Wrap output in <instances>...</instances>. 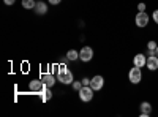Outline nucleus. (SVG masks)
I'll return each instance as SVG.
<instances>
[{
	"label": "nucleus",
	"instance_id": "nucleus-1",
	"mask_svg": "<svg viewBox=\"0 0 158 117\" xmlns=\"http://www.w3.org/2000/svg\"><path fill=\"white\" fill-rule=\"evenodd\" d=\"M128 79L131 84H139L141 79H142V73H141V68L139 67H133L128 73Z\"/></svg>",
	"mask_w": 158,
	"mask_h": 117
},
{
	"label": "nucleus",
	"instance_id": "nucleus-16",
	"mask_svg": "<svg viewBox=\"0 0 158 117\" xmlns=\"http://www.w3.org/2000/svg\"><path fill=\"white\" fill-rule=\"evenodd\" d=\"M84 84L82 82H77V81H73V89L74 90H77V92H79V90H81V87H82Z\"/></svg>",
	"mask_w": 158,
	"mask_h": 117
},
{
	"label": "nucleus",
	"instance_id": "nucleus-11",
	"mask_svg": "<svg viewBox=\"0 0 158 117\" xmlns=\"http://www.w3.org/2000/svg\"><path fill=\"white\" fill-rule=\"evenodd\" d=\"M41 81L44 82V86L52 87V86L56 84V77L52 76V74H43V76H41Z\"/></svg>",
	"mask_w": 158,
	"mask_h": 117
},
{
	"label": "nucleus",
	"instance_id": "nucleus-10",
	"mask_svg": "<svg viewBox=\"0 0 158 117\" xmlns=\"http://www.w3.org/2000/svg\"><path fill=\"white\" fill-rule=\"evenodd\" d=\"M146 67H147L150 71H155V70L158 68V57H156V56H149Z\"/></svg>",
	"mask_w": 158,
	"mask_h": 117
},
{
	"label": "nucleus",
	"instance_id": "nucleus-2",
	"mask_svg": "<svg viewBox=\"0 0 158 117\" xmlns=\"http://www.w3.org/2000/svg\"><path fill=\"white\" fill-rule=\"evenodd\" d=\"M94 92L95 90L90 86H82L81 90H79V98H81L82 101H90L92 98H94Z\"/></svg>",
	"mask_w": 158,
	"mask_h": 117
},
{
	"label": "nucleus",
	"instance_id": "nucleus-5",
	"mask_svg": "<svg viewBox=\"0 0 158 117\" xmlns=\"http://www.w3.org/2000/svg\"><path fill=\"white\" fill-rule=\"evenodd\" d=\"M57 79H59L62 84H73L74 77H73V73H71L70 70H67V71H63V73H59V74H57Z\"/></svg>",
	"mask_w": 158,
	"mask_h": 117
},
{
	"label": "nucleus",
	"instance_id": "nucleus-15",
	"mask_svg": "<svg viewBox=\"0 0 158 117\" xmlns=\"http://www.w3.org/2000/svg\"><path fill=\"white\" fill-rule=\"evenodd\" d=\"M41 94H43V101H48V100H51V97H52V94L48 90V86L41 90Z\"/></svg>",
	"mask_w": 158,
	"mask_h": 117
},
{
	"label": "nucleus",
	"instance_id": "nucleus-18",
	"mask_svg": "<svg viewBox=\"0 0 158 117\" xmlns=\"http://www.w3.org/2000/svg\"><path fill=\"white\" fill-rule=\"evenodd\" d=\"M152 19H153V21L158 24V10H155V11L152 13Z\"/></svg>",
	"mask_w": 158,
	"mask_h": 117
},
{
	"label": "nucleus",
	"instance_id": "nucleus-24",
	"mask_svg": "<svg viewBox=\"0 0 158 117\" xmlns=\"http://www.w3.org/2000/svg\"><path fill=\"white\" fill-rule=\"evenodd\" d=\"M155 56L158 57V46H156V49H155Z\"/></svg>",
	"mask_w": 158,
	"mask_h": 117
},
{
	"label": "nucleus",
	"instance_id": "nucleus-6",
	"mask_svg": "<svg viewBox=\"0 0 158 117\" xmlns=\"http://www.w3.org/2000/svg\"><path fill=\"white\" fill-rule=\"evenodd\" d=\"M103 86H104V79H103V76H94V77H92V79H90V87L92 89H94L95 90V92H97V90H101L103 89Z\"/></svg>",
	"mask_w": 158,
	"mask_h": 117
},
{
	"label": "nucleus",
	"instance_id": "nucleus-23",
	"mask_svg": "<svg viewBox=\"0 0 158 117\" xmlns=\"http://www.w3.org/2000/svg\"><path fill=\"white\" fill-rule=\"evenodd\" d=\"M82 84H84V86H90V79H87V77H84V79H82Z\"/></svg>",
	"mask_w": 158,
	"mask_h": 117
},
{
	"label": "nucleus",
	"instance_id": "nucleus-12",
	"mask_svg": "<svg viewBox=\"0 0 158 117\" xmlns=\"http://www.w3.org/2000/svg\"><path fill=\"white\" fill-rule=\"evenodd\" d=\"M35 11L38 13V15H44V13H48V5H46L44 2H36Z\"/></svg>",
	"mask_w": 158,
	"mask_h": 117
},
{
	"label": "nucleus",
	"instance_id": "nucleus-3",
	"mask_svg": "<svg viewBox=\"0 0 158 117\" xmlns=\"http://www.w3.org/2000/svg\"><path fill=\"white\" fill-rule=\"evenodd\" d=\"M135 22H136V25L138 27H146V25L149 24V15L146 11H139L138 15H136V19H135Z\"/></svg>",
	"mask_w": 158,
	"mask_h": 117
},
{
	"label": "nucleus",
	"instance_id": "nucleus-7",
	"mask_svg": "<svg viewBox=\"0 0 158 117\" xmlns=\"http://www.w3.org/2000/svg\"><path fill=\"white\" fill-rule=\"evenodd\" d=\"M44 87H46V86H44V82H43L41 79L30 81V84H29V89L32 90V92H35V94H41V90H43Z\"/></svg>",
	"mask_w": 158,
	"mask_h": 117
},
{
	"label": "nucleus",
	"instance_id": "nucleus-19",
	"mask_svg": "<svg viewBox=\"0 0 158 117\" xmlns=\"http://www.w3.org/2000/svg\"><path fill=\"white\" fill-rule=\"evenodd\" d=\"M67 70H68V68L65 67V65H60V67H59V70H57V74H59V73H63V71H67Z\"/></svg>",
	"mask_w": 158,
	"mask_h": 117
},
{
	"label": "nucleus",
	"instance_id": "nucleus-17",
	"mask_svg": "<svg viewBox=\"0 0 158 117\" xmlns=\"http://www.w3.org/2000/svg\"><path fill=\"white\" fill-rule=\"evenodd\" d=\"M156 46H158V44H156L155 41H149V43H147V49H150V51H155Z\"/></svg>",
	"mask_w": 158,
	"mask_h": 117
},
{
	"label": "nucleus",
	"instance_id": "nucleus-4",
	"mask_svg": "<svg viewBox=\"0 0 158 117\" xmlns=\"http://www.w3.org/2000/svg\"><path fill=\"white\" fill-rule=\"evenodd\" d=\"M92 57H94V49L89 48V46H84L81 51H79V59L82 62H90Z\"/></svg>",
	"mask_w": 158,
	"mask_h": 117
},
{
	"label": "nucleus",
	"instance_id": "nucleus-9",
	"mask_svg": "<svg viewBox=\"0 0 158 117\" xmlns=\"http://www.w3.org/2000/svg\"><path fill=\"white\" fill-rule=\"evenodd\" d=\"M133 63H135V67L142 68V67H146V63H147V57L144 54H136L135 59H133Z\"/></svg>",
	"mask_w": 158,
	"mask_h": 117
},
{
	"label": "nucleus",
	"instance_id": "nucleus-14",
	"mask_svg": "<svg viewBox=\"0 0 158 117\" xmlns=\"http://www.w3.org/2000/svg\"><path fill=\"white\" fill-rule=\"evenodd\" d=\"M67 59L68 60H76V59H79V52H76L74 49H70L67 52Z\"/></svg>",
	"mask_w": 158,
	"mask_h": 117
},
{
	"label": "nucleus",
	"instance_id": "nucleus-8",
	"mask_svg": "<svg viewBox=\"0 0 158 117\" xmlns=\"http://www.w3.org/2000/svg\"><path fill=\"white\" fill-rule=\"evenodd\" d=\"M139 108H141V115L142 117H149L152 114V105L149 101H142Z\"/></svg>",
	"mask_w": 158,
	"mask_h": 117
},
{
	"label": "nucleus",
	"instance_id": "nucleus-22",
	"mask_svg": "<svg viewBox=\"0 0 158 117\" xmlns=\"http://www.w3.org/2000/svg\"><path fill=\"white\" fill-rule=\"evenodd\" d=\"M3 2H5V5L11 6V5H15V2H16V0H3Z\"/></svg>",
	"mask_w": 158,
	"mask_h": 117
},
{
	"label": "nucleus",
	"instance_id": "nucleus-20",
	"mask_svg": "<svg viewBox=\"0 0 158 117\" xmlns=\"http://www.w3.org/2000/svg\"><path fill=\"white\" fill-rule=\"evenodd\" d=\"M146 6H147L146 3H142V2H141V3L138 5V10H139V11H146Z\"/></svg>",
	"mask_w": 158,
	"mask_h": 117
},
{
	"label": "nucleus",
	"instance_id": "nucleus-13",
	"mask_svg": "<svg viewBox=\"0 0 158 117\" xmlns=\"http://www.w3.org/2000/svg\"><path fill=\"white\" fill-rule=\"evenodd\" d=\"M35 5H36L35 0H22V6L25 10H32V8H35Z\"/></svg>",
	"mask_w": 158,
	"mask_h": 117
},
{
	"label": "nucleus",
	"instance_id": "nucleus-21",
	"mask_svg": "<svg viewBox=\"0 0 158 117\" xmlns=\"http://www.w3.org/2000/svg\"><path fill=\"white\" fill-rule=\"evenodd\" d=\"M48 2H49L51 5H60V2H62V0H48Z\"/></svg>",
	"mask_w": 158,
	"mask_h": 117
}]
</instances>
